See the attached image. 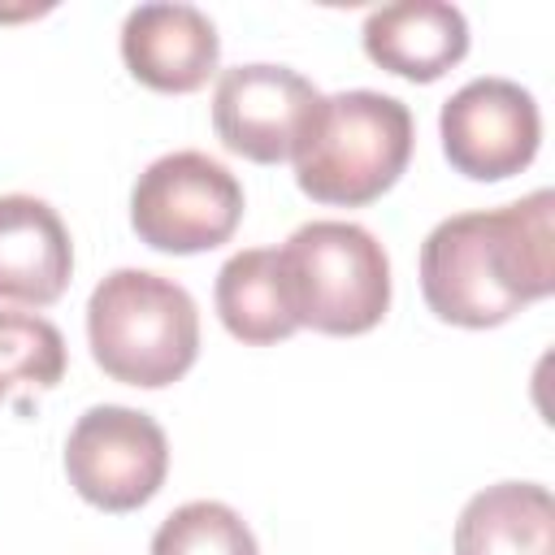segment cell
Wrapping results in <instances>:
<instances>
[{
    "label": "cell",
    "instance_id": "6da1fadb",
    "mask_svg": "<svg viewBox=\"0 0 555 555\" xmlns=\"http://www.w3.org/2000/svg\"><path fill=\"white\" fill-rule=\"evenodd\" d=\"M555 291V195L438 221L421 243V295L447 325L490 330Z\"/></svg>",
    "mask_w": 555,
    "mask_h": 555
},
{
    "label": "cell",
    "instance_id": "7a4b0ae2",
    "mask_svg": "<svg viewBox=\"0 0 555 555\" xmlns=\"http://www.w3.org/2000/svg\"><path fill=\"white\" fill-rule=\"evenodd\" d=\"M416 126L403 100L382 91L325 95L295 147V182L312 204L364 208L382 199L412 160Z\"/></svg>",
    "mask_w": 555,
    "mask_h": 555
},
{
    "label": "cell",
    "instance_id": "3957f363",
    "mask_svg": "<svg viewBox=\"0 0 555 555\" xmlns=\"http://www.w3.org/2000/svg\"><path fill=\"white\" fill-rule=\"evenodd\" d=\"M91 360L126 386H173L199 356V312L186 286L152 269H113L87 299Z\"/></svg>",
    "mask_w": 555,
    "mask_h": 555
},
{
    "label": "cell",
    "instance_id": "277c9868",
    "mask_svg": "<svg viewBox=\"0 0 555 555\" xmlns=\"http://www.w3.org/2000/svg\"><path fill=\"white\" fill-rule=\"evenodd\" d=\"M278 273L295 325L351 338L390 308V256L356 221H308L278 247Z\"/></svg>",
    "mask_w": 555,
    "mask_h": 555
},
{
    "label": "cell",
    "instance_id": "5b68a950",
    "mask_svg": "<svg viewBox=\"0 0 555 555\" xmlns=\"http://www.w3.org/2000/svg\"><path fill=\"white\" fill-rule=\"evenodd\" d=\"M243 221L238 178L208 152L182 147L152 160L130 191V225L139 243L169 256H195L230 243Z\"/></svg>",
    "mask_w": 555,
    "mask_h": 555
},
{
    "label": "cell",
    "instance_id": "8992f818",
    "mask_svg": "<svg viewBox=\"0 0 555 555\" xmlns=\"http://www.w3.org/2000/svg\"><path fill=\"white\" fill-rule=\"evenodd\" d=\"M65 473L91 507L134 512L165 486L169 438L147 412L100 403L74 421L65 442Z\"/></svg>",
    "mask_w": 555,
    "mask_h": 555
},
{
    "label": "cell",
    "instance_id": "52a82bcc",
    "mask_svg": "<svg viewBox=\"0 0 555 555\" xmlns=\"http://www.w3.org/2000/svg\"><path fill=\"white\" fill-rule=\"evenodd\" d=\"M442 156L473 182H503L538 156V100L512 78H473L438 113Z\"/></svg>",
    "mask_w": 555,
    "mask_h": 555
},
{
    "label": "cell",
    "instance_id": "ba28073f",
    "mask_svg": "<svg viewBox=\"0 0 555 555\" xmlns=\"http://www.w3.org/2000/svg\"><path fill=\"white\" fill-rule=\"evenodd\" d=\"M321 91L291 65H234L217 78L212 91V130L217 139L256 165L291 160Z\"/></svg>",
    "mask_w": 555,
    "mask_h": 555
},
{
    "label": "cell",
    "instance_id": "9c48e42d",
    "mask_svg": "<svg viewBox=\"0 0 555 555\" xmlns=\"http://www.w3.org/2000/svg\"><path fill=\"white\" fill-rule=\"evenodd\" d=\"M121 61L143 87L191 95L217 74L221 39L195 4H139L121 22Z\"/></svg>",
    "mask_w": 555,
    "mask_h": 555
},
{
    "label": "cell",
    "instance_id": "30bf717a",
    "mask_svg": "<svg viewBox=\"0 0 555 555\" xmlns=\"http://www.w3.org/2000/svg\"><path fill=\"white\" fill-rule=\"evenodd\" d=\"M74 243L52 204L35 195H0V299L48 308L65 295Z\"/></svg>",
    "mask_w": 555,
    "mask_h": 555
},
{
    "label": "cell",
    "instance_id": "8fae6325",
    "mask_svg": "<svg viewBox=\"0 0 555 555\" xmlns=\"http://www.w3.org/2000/svg\"><path fill=\"white\" fill-rule=\"evenodd\" d=\"M360 39L373 65L408 82H434L468 56V22L442 0H399L373 9Z\"/></svg>",
    "mask_w": 555,
    "mask_h": 555
},
{
    "label": "cell",
    "instance_id": "7c38bea8",
    "mask_svg": "<svg viewBox=\"0 0 555 555\" xmlns=\"http://www.w3.org/2000/svg\"><path fill=\"white\" fill-rule=\"evenodd\" d=\"M455 555H555V499L538 481L477 490L455 520Z\"/></svg>",
    "mask_w": 555,
    "mask_h": 555
},
{
    "label": "cell",
    "instance_id": "4fadbf2b",
    "mask_svg": "<svg viewBox=\"0 0 555 555\" xmlns=\"http://www.w3.org/2000/svg\"><path fill=\"white\" fill-rule=\"evenodd\" d=\"M212 299H217L221 325L247 347H269V343H282L299 330L295 317H291L286 291H282L273 247L234 251L217 273Z\"/></svg>",
    "mask_w": 555,
    "mask_h": 555
},
{
    "label": "cell",
    "instance_id": "5bb4252c",
    "mask_svg": "<svg viewBox=\"0 0 555 555\" xmlns=\"http://www.w3.org/2000/svg\"><path fill=\"white\" fill-rule=\"evenodd\" d=\"M65 377V338L39 312H0V403L17 390H52Z\"/></svg>",
    "mask_w": 555,
    "mask_h": 555
},
{
    "label": "cell",
    "instance_id": "9a60e30c",
    "mask_svg": "<svg viewBox=\"0 0 555 555\" xmlns=\"http://www.w3.org/2000/svg\"><path fill=\"white\" fill-rule=\"evenodd\" d=\"M152 555H260V551H256V533L234 507L217 499H195L160 520V529L152 533Z\"/></svg>",
    "mask_w": 555,
    "mask_h": 555
}]
</instances>
